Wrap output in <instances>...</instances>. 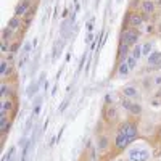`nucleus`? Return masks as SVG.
Returning a JSON list of instances; mask_svg holds the SVG:
<instances>
[{
    "label": "nucleus",
    "instance_id": "obj_30",
    "mask_svg": "<svg viewBox=\"0 0 161 161\" xmlns=\"http://www.w3.org/2000/svg\"><path fill=\"white\" fill-rule=\"evenodd\" d=\"M13 58H15V57H13V53L10 52V53H8V57H7V60H8V61H13Z\"/></svg>",
    "mask_w": 161,
    "mask_h": 161
},
{
    "label": "nucleus",
    "instance_id": "obj_21",
    "mask_svg": "<svg viewBox=\"0 0 161 161\" xmlns=\"http://www.w3.org/2000/svg\"><path fill=\"white\" fill-rule=\"evenodd\" d=\"M11 32H13V29H10V28L3 29V34H2V39H3V42H7V40H8V37L11 36Z\"/></svg>",
    "mask_w": 161,
    "mask_h": 161
},
{
    "label": "nucleus",
    "instance_id": "obj_18",
    "mask_svg": "<svg viewBox=\"0 0 161 161\" xmlns=\"http://www.w3.org/2000/svg\"><path fill=\"white\" fill-rule=\"evenodd\" d=\"M126 63L129 64V68H130V69H134V68H137V60L134 58L132 55H129V57L126 58Z\"/></svg>",
    "mask_w": 161,
    "mask_h": 161
},
{
    "label": "nucleus",
    "instance_id": "obj_31",
    "mask_svg": "<svg viewBox=\"0 0 161 161\" xmlns=\"http://www.w3.org/2000/svg\"><path fill=\"white\" fill-rule=\"evenodd\" d=\"M156 136H158V139H159V140H161V126H159V127H158V132H156Z\"/></svg>",
    "mask_w": 161,
    "mask_h": 161
},
{
    "label": "nucleus",
    "instance_id": "obj_6",
    "mask_svg": "<svg viewBox=\"0 0 161 161\" xmlns=\"http://www.w3.org/2000/svg\"><path fill=\"white\" fill-rule=\"evenodd\" d=\"M29 8H31V2H29V0H23V2L16 7V10H15V16H16V18L24 16L26 13L29 11Z\"/></svg>",
    "mask_w": 161,
    "mask_h": 161
},
{
    "label": "nucleus",
    "instance_id": "obj_32",
    "mask_svg": "<svg viewBox=\"0 0 161 161\" xmlns=\"http://www.w3.org/2000/svg\"><path fill=\"white\" fill-rule=\"evenodd\" d=\"M155 82H156V84H161V76H159V77H156V79H155Z\"/></svg>",
    "mask_w": 161,
    "mask_h": 161
},
{
    "label": "nucleus",
    "instance_id": "obj_28",
    "mask_svg": "<svg viewBox=\"0 0 161 161\" xmlns=\"http://www.w3.org/2000/svg\"><path fill=\"white\" fill-rule=\"evenodd\" d=\"M86 55H87V53H86ZM86 55H84L82 58H80V63H79V69H80V68H84V61H86Z\"/></svg>",
    "mask_w": 161,
    "mask_h": 161
},
{
    "label": "nucleus",
    "instance_id": "obj_3",
    "mask_svg": "<svg viewBox=\"0 0 161 161\" xmlns=\"http://www.w3.org/2000/svg\"><path fill=\"white\" fill-rule=\"evenodd\" d=\"M130 161H147L150 158V152L148 150H143V148H134L129 153Z\"/></svg>",
    "mask_w": 161,
    "mask_h": 161
},
{
    "label": "nucleus",
    "instance_id": "obj_16",
    "mask_svg": "<svg viewBox=\"0 0 161 161\" xmlns=\"http://www.w3.org/2000/svg\"><path fill=\"white\" fill-rule=\"evenodd\" d=\"M8 63H10L8 60H2V63H0V74H2V76H5L7 71H8V68H10Z\"/></svg>",
    "mask_w": 161,
    "mask_h": 161
},
{
    "label": "nucleus",
    "instance_id": "obj_2",
    "mask_svg": "<svg viewBox=\"0 0 161 161\" xmlns=\"http://www.w3.org/2000/svg\"><path fill=\"white\" fill-rule=\"evenodd\" d=\"M136 139H132L130 136H127V134H116V140H114V147L118 150H124L127 145H130Z\"/></svg>",
    "mask_w": 161,
    "mask_h": 161
},
{
    "label": "nucleus",
    "instance_id": "obj_11",
    "mask_svg": "<svg viewBox=\"0 0 161 161\" xmlns=\"http://www.w3.org/2000/svg\"><path fill=\"white\" fill-rule=\"evenodd\" d=\"M106 147H108V139H106L105 136H102L100 139H98V145H97V148L100 150V152H103Z\"/></svg>",
    "mask_w": 161,
    "mask_h": 161
},
{
    "label": "nucleus",
    "instance_id": "obj_8",
    "mask_svg": "<svg viewBox=\"0 0 161 161\" xmlns=\"http://www.w3.org/2000/svg\"><path fill=\"white\" fill-rule=\"evenodd\" d=\"M123 93H124L126 98H134V97L139 95V90L134 87V86H126V87L123 89Z\"/></svg>",
    "mask_w": 161,
    "mask_h": 161
},
{
    "label": "nucleus",
    "instance_id": "obj_13",
    "mask_svg": "<svg viewBox=\"0 0 161 161\" xmlns=\"http://www.w3.org/2000/svg\"><path fill=\"white\" fill-rule=\"evenodd\" d=\"M36 10H37V7H31V8H29V11H28V13H26V15H24V18H26L24 24H26V26H28V24L31 23V19H32V15L36 13Z\"/></svg>",
    "mask_w": 161,
    "mask_h": 161
},
{
    "label": "nucleus",
    "instance_id": "obj_34",
    "mask_svg": "<svg viewBox=\"0 0 161 161\" xmlns=\"http://www.w3.org/2000/svg\"><path fill=\"white\" fill-rule=\"evenodd\" d=\"M159 93H161V92H159Z\"/></svg>",
    "mask_w": 161,
    "mask_h": 161
},
{
    "label": "nucleus",
    "instance_id": "obj_9",
    "mask_svg": "<svg viewBox=\"0 0 161 161\" xmlns=\"http://www.w3.org/2000/svg\"><path fill=\"white\" fill-rule=\"evenodd\" d=\"M148 63L153 66H161V52H153L148 55Z\"/></svg>",
    "mask_w": 161,
    "mask_h": 161
},
{
    "label": "nucleus",
    "instance_id": "obj_27",
    "mask_svg": "<svg viewBox=\"0 0 161 161\" xmlns=\"http://www.w3.org/2000/svg\"><path fill=\"white\" fill-rule=\"evenodd\" d=\"M8 50H10V48H8V42H3V44H2V52L5 53V52H8Z\"/></svg>",
    "mask_w": 161,
    "mask_h": 161
},
{
    "label": "nucleus",
    "instance_id": "obj_17",
    "mask_svg": "<svg viewBox=\"0 0 161 161\" xmlns=\"http://www.w3.org/2000/svg\"><path fill=\"white\" fill-rule=\"evenodd\" d=\"M11 108H13V102L11 100H5L2 103V113H8Z\"/></svg>",
    "mask_w": 161,
    "mask_h": 161
},
{
    "label": "nucleus",
    "instance_id": "obj_22",
    "mask_svg": "<svg viewBox=\"0 0 161 161\" xmlns=\"http://www.w3.org/2000/svg\"><path fill=\"white\" fill-rule=\"evenodd\" d=\"M8 123V118H7V113H0V127L5 126Z\"/></svg>",
    "mask_w": 161,
    "mask_h": 161
},
{
    "label": "nucleus",
    "instance_id": "obj_14",
    "mask_svg": "<svg viewBox=\"0 0 161 161\" xmlns=\"http://www.w3.org/2000/svg\"><path fill=\"white\" fill-rule=\"evenodd\" d=\"M19 24H21V23H19V18H16V16H15V18H11V19L8 21V28L15 31V29H18V28H19Z\"/></svg>",
    "mask_w": 161,
    "mask_h": 161
},
{
    "label": "nucleus",
    "instance_id": "obj_10",
    "mask_svg": "<svg viewBox=\"0 0 161 161\" xmlns=\"http://www.w3.org/2000/svg\"><path fill=\"white\" fill-rule=\"evenodd\" d=\"M129 71H130L129 64H127L126 61H121V64H119V69H118V73H119L121 76H127V74H129Z\"/></svg>",
    "mask_w": 161,
    "mask_h": 161
},
{
    "label": "nucleus",
    "instance_id": "obj_25",
    "mask_svg": "<svg viewBox=\"0 0 161 161\" xmlns=\"http://www.w3.org/2000/svg\"><path fill=\"white\" fill-rule=\"evenodd\" d=\"M18 48H19V44H18V42H15V44H13V45L10 47V52H11V53H15Z\"/></svg>",
    "mask_w": 161,
    "mask_h": 161
},
{
    "label": "nucleus",
    "instance_id": "obj_24",
    "mask_svg": "<svg viewBox=\"0 0 161 161\" xmlns=\"http://www.w3.org/2000/svg\"><path fill=\"white\" fill-rule=\"evenodd\" d=\"M121 105H123V108H124V110H130V105H132V103L129 102V98H124Z\"/></svg>",
    "mask_w": 161,
    "mask_h": 161
},
{
    "label": "nucleus",
    "instance_id": "obj_4",
    "mask_svg": "<svg viewBox=\"0 0 161 161\" xmlns=\"http://www.w3.org/2000/svg\"><path fill=\"white\" fill-rule=\"evenodd\" d=\"M145 19H147V16L140 15V13H129L127 15V24L130 28H140Z\"/></svg>",
    "mask_w": 161,
    "mask_h": 161
},
{
    "label": "nucleus",
    "instance_id": "obj_33",
    "mask_svg": "<svg viewBox=\"0 0 161 161\" xmlns=\"http://www.w3.org/2000/svg\"><path fill=\"white\" fill-rule=\"evenodd\" d=\"M159 8H161V0H159Z\"/></svg>",
    "mask_w": 161,
    "mask_h": 161
},
{
    "label": "nucleus",
    "instance_id": "obj_19",
    "mask_svg": "<svg viewBox=\"0 0 161 161\" xmlns=\"http://www.w3.org/2000/svg\"><path fill=\"white\" fill-rule=\"evenodd\" d=\"M152 47H153V44H152V42H147V44L143 45V48H142L143 55H150V52H152Z\"/></svg>",
    "mask_w": 161,
    "mask_h": 161
},
{
    "label": "nucleus",
    "instance_id": "obj_12",
    "mask_svg": "<svg viewBox=\"0 0 161 161\" xmlns=\"http://www.w3.org/2000/svg\"><path fill=\"white\" fill-rule=\"evenodd\" d=\"M143 55V52H142V47L140 45H134L132 48V57L136 58V60H140V57Z\"/></svg>",
    "mask_w": 161,
    "mask_h": 161
},
{
    "label": "nucleus",
    "instance_id": "obj_7",
    "mask_svg": "<svg viewBox=\"0 0 161 161\" xmlns=\"http://www.w3.org/2000/svg\"><path fill=\"white\" fill-rule=\"evenodd\" d=\"M140 8L143 11V15H152V13L155 11V8H156V3L153 2V0H142Z\"/></svg>",
    "mask_w": 161,
    "mask_h": 161
},
{
    "label": "nucleus",
    "instance_id": "obj_5",
    "mask_svg": "<svg viewBox=\"0 0 161 161\" xmlns=\"http://www.w3.org/2000/svg\"><path fill=\"white\" fill-rule=\"evenodd\" d=\"M118 118V111H116V106L113 105H105L103 106V119L106 123H111Z\"/></svg>",
    "mask_w": 161,
    "mask_h": 161
},
{
    "label": "nucleus",
    "instance_id": "obj_23",
    "mask_svg": "<svg viewBox=\"0 0 161 161\" xmlns=\"http://www.w3.org/2000/svg\"><path fill=\"white\" fill-rule=\"evenodd\" d=\"M0 95H2V97L8 95V86H7V84H2V89H0Z\"/></svg>",
    "mask_w": 161,
    "mask_h": 161
},
{
    "label": "nucleus",
    "instance_id": "obj_1",
    "mask_svg": "<svg viewBox=\"0 0 161 161\" xmlns=\"http://www.w3.org/2000/svg\"><path fill=\"white\" fill-rule=\"evenodd\" d=\"M139 31L137 29H126L124 32H123V42L126 44V45H137V42H139Z\"/></svg>",
    "mask_w": 161,
    "mask_h": 161
},
{
    "label": "nucleus",
    "instance_id": "obj_29",
    "mask_svg": "<svg viewBox=\"0 0 161 161\" xmlns=\"http://www.w3.org/2000/svg\"><path fill=\"white\" fill-rule=\"evenodd\" d=\"M92 28H93V21H92V19H90V21H89V23H87V31H89V32H90V31H92Z\"/></svg>",
    "mask_w": 161,
    "mask_h": 161
},
{
    "label": "nucleus",
    "instance_id": "obj_26",
    "mask_svg": "<svg viewBox=\"0 0 161 161\" xmlns=\"http://www.w3.org/2000/svg\"><path fill=\"white\" fill-rule=\"evenodd\" d=\"M66 105H68V100H64V102H63V105H61V106H60V110H58V111H60V113H63V111H64V110H66Z\"/></svg>",
    "mask_w": 161,
    "mask_h": 161
},
{
    "label": "nucleus",
    "instance_id": "obj_15",
    "mask_svg": "<svg viewBox=\"0 0 161 161\" xmlns=\"http://www.w3.org/2000/svg\"><path fill=\"white\" fill-rule=\"evenodd\" d=\"M129 111H130L132 114H136V116H137V114H140V113H142V106H140L139 103H132Z\"/></svg>",
    "mask_w": 161,
    "mask_h": 161
},
{
    "label": "nucleus",
    "instance_id": "obj_20",
    "mask_svg": "<svg viewBox=\"0 0 161 161\" xmlns=\"http://www.w3.org/2000/svg\"><path fill=\"white\" fill-rule=\"evenodd\" d=\"M10 129H11V121H8V123H7L5 126H2V127H0V130H2V136H7Z\"/></svg>",
    "mask_w": 161,
    "mask_h": 161
}]
</instances>
